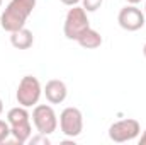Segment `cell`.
Listing matches in <instances>:
<instances>
[{"instance_id":"cell-1","label":"cell","mask_w":146,"mask_h":145,"mask_svg":"<svg viewBox=\"0 0 146 145\" xmlns=\"http://www.w3.org/2000/svg\"><path fill=\"white\" fill-rule=\"evenodd\" d=\"M36 7V0H10L0 15V26L7 33L22 29Z\"/></svg>"},{"instance_id":"cell-2","label":"cell","mask_w":146,"mask_h":145,"mask_svg":"<svg viewBox=\"0 0 146 145\" xmlns=\"http://www.w3.org/2000/svg\"><path fill=\"white\" fill-rule=\"evenodd\" d=\"M41 94H42L41 82L33 75H26L19 82V87H17V92H15V99H17V103L21 106L33 108V106H36L39 103Z\"/></svg>"},{"instance_id":"cell-3","label":"cell","mask_w":146,"mask_h":145,"mask_svg":"<svg viewBox=\"0 0 146 145\" xmlns=\"http://www.w3.org/2000/svg\"><path fill=\"white\" fill-rule=\"evenodd\" d=\"M90 28V21L87 17V10L83 7L73 5L72 9L68 10L66 17H65V24H63V33L68 39L76 41L78 36Z\"/></svg>"},{"instance_id":"cell-4","label":"cell","mask_w":146,"mask_h":145,"mask_svg":"<svg viewBox=\"0 0 146 145\" xmlns=\"http://www.w3.org/2000/svg\"><path fill=\"white\" fill-rule=\"evenodd\" d=\"M33 123L36 126L37 133L51 135L58 128V116L54 109L48 104H36L33 109Z\"/></svg>"},{"instance_id":"cell-5","label":"cell","mask_w":146,"mask_h":145,"mask_svg":"<svg viewBox=\"0 0 146 145\" xmlns=\"http://www.w3.org/2000/svg\"><path fill=\"white\" fill-rule=\"evenodd\" d=\"M141 132V126L138 123V119L134 118H126L121 121L112 123L109 128V138L115 144H124L129 140H134Z\"/></svg>"},{"instance_id":"cell-6","label":"cell","mask_w":146,"mask_h":145,"mask_svg":"<svg viewBox=\"0 0 146 145\" xmlns=\"http://www.w3.org/2000/svg\"><path fill=\"white\" fill-rule=\"evenodd\" d=\"M61 133L68 138H75L83 132V114L78 108H65L60 114Z\"/></svg>"},{"instance_id":"cell-7","label":"cell","mask_w":146,"mask_h":145,"mask_svg":"<svg viewBox=\"0 0 146 145\" xmlns=\"http://www.w3.org/2000/svg\"><path fill=\"white\" fill-rule=\"evenodd\" d=\"M146 15L145 12H141V9H138L136 5H126L124 9H121L119 15H117V22L124 31H139L145 26Z\"/></svg>"},{"instance_id":"cell-8","label":"cell","mask_w":146,"mask_h":145,"mask_svg":"<svg viewBox=\"0 0 146 145\" xmlns=\"http://www.w3.org/2000/svg\"><path fill=\"white\" fill-rule=\"evenodd\" d=\"M42 92H44L46 99H48L51 104H61V103L66 99V96H68L66 84H65L63 80H58V79L49 80V82L44 85Z\"/></svg>"},{"instance_id":"cell-9","label":"cell","mask_w":146,"mask_h":145,"mask_svg":"<svg viewBox=\"0 0 146 145\" xmlns=\"http://www.w3.org/2000/svg\"><path fill=\"white\" fill-rule=\"evenodd\" d=\"M10 43L17 50H29L34 43L33 31H29L27 28H22V29H17V31L10 33Z\"/></svg>"},{"instance_id":"cell-10","label":"cell","mask_w":146,"mask_h":145,"mask_svg":"<svg viewBox=\"0 0 146 145\" xmlns=\"http://www.w3.org/2000/svg\"><path fill=\"white\" fill-rule=\"evenodd\" d=\"M76 43H78L82 48H85V50H95V48H99V46L102 44V36H100L99 31L88 28V29H85V31L78 36Z\"/></svg>"},{"instance_id":"cell-11","label":"cell","mask_w":146,"mask_h":145,"mask_svg":"<svg viewBox=\"0 0 146 145\" xmlns=\"http://www.w3.org/2000/svg\"><path fill=\"white\" fill-rule=\"evenodd\" d=\"M7 121H9L10 126H14V125H22V123L31 121V114H29L27 108H24V106L19 104L17 108H12L7 113Z\"/></svg>"},{"instance_id":"cell-12","label":"cell","mask_w":146,"mask_h":145,"mask_svg":"<svg viewBox=\"0 0 146 145\" xmlns=\"http://www.w3.org/2000/svg\"><path fill=\"white\" fill-rule=\"evenodd\" d=\"M31 133H33L31 121L22 123V125H14V126H10V135L14 137V140H15L17 144H26V142H29Z\"/></svg>"},{"instance_id":"cell-13","label":"cell","mask_w":146,"mask_h":145,"mask_svg":"<svg viewBox=\"0 0 146 145\" xmlns=\"http://www.w3.org/2000/svg\"><path fill=\"white\" fill-rule=\"evenodd\" d=\"M104 0H82V7L87 10V12H95L97 9H100Z\"/></svg>"},{"instance_id":"cell-14","label":"cell","mask_w":146,"mask_h":145,"mask_svg":"<svg viewBox=\"0 0 146 145\" xmlns=\"http://www.w3.org/2000/svg\"><path fill=\"white\" fill-rule=\"evenodd\" d=\"M9 137H10V125L9 121L0 119V144H5Z\"/></svg>"},{"instance_id":"cell-15","label":"cell","mask_w":146,"mask_h":145,"mask_svg":"<svg viewBox=\"0 0 146 145\" xmlns=\"http://www.w3.org/2000/svg\"><path fill=\"white\" fill-rule=\"evenodd\" d=\"M29 142L34 145V144H44V145H49V138L44 135V133H37L36 137H31Z\"/></svg>"},{"instance_id":"cell-16","label":"cell","mask_w":146,"mask_h":145,"mask_svg":"<svg viewBox=\"0 0 146 145\" xmlns=\"http://www.w3.org/2000/svg\"><path fill=\"white\" fill-rule=\"evenodd\" d=\"M61 3H65V5H68V7H73V5H78L82 0H60Z\"/></svg>"},{"instance_id":"cell-17","label":"cell","mask_w":146,"mask_h":145,"mask_svg":"<svg viewBox=\"0 0 146 145\" xmlns=\"http://www.w3.org/2000/svg\"><path fill=\"white\" fill-rule=\"evenodd\" d=\"M139 145H146V130L143 132V135H141V138H139Z\"/></svg>"},{"instance_id":"cell-18","label":"cell","mask_w":146,"mask_h":145,"mask_svg":"<svg viewBox=\"0 0 146 145\" xmlns=\"http://www.w3.org/2000/svg\"><path fill=\"white\" fill-rule=\"evenodd\" d=\"M126 2H127L129 5H138V3H139L141 0H126Z\"/></svg>"},{"instance_id":"cell-19","label":"cell","mask_w":146,"mask_h":145,"mask_svg":"<svg viewBox=\"0 0 146 145\" xmlns=\"http://www.w3.org/2000/svg\"><path fill=\"white\" fill-rule=\"evenodd\" d=\"M3 113V103H2V99H0V114Z\"/></svg>"},{"instance_id":"cell-20","label":"cell","mask_w":146,"mask_h":145,"mask_svg":"<svg viewBox=\"0 0 146 145\" xmlns=\"http://www.w3.org/2000/svg\"><path fill=\"white\" fill-rule=\"evenodd\" d=\"M143 53H145V56H146V44L143 46Z\"/></svg>"},{"instance_id":"cell-21","label":"cell","mask_w":146,"mask_h":145,"mask_svg":"<svg viewBox=\"0 0 146 145\" xmlns=\"http://www.w3.org/2000/svg\"><path fill=\"white\" fill-rule=\"evenodd\" d=\"M145 15H146V3H145Z\"/></svg>"},{"instance_id":"cell-22","label":"cell","mask_w":146,"mask_h":145,"mask_svg":"<svg viewBox=\"0 0 146 145\" xmlns=\"http://www.w3.org/2000/svg\"><path fill=\"white\" fill-rule=\"evenodd\" d=\"M0 7H2V0H0Z\"/></svg>"},{"instance_id":"cell-23","label":"cell","mask_w":146,"mask_h":145,"mask_svg":"<svg viewBox=\"0 0 146 145\" xmlns=\"http://www.w3.org/2000/svg\"><path fill=\"white\" fill-rule=\"evenodd\" d=\"M0 28H2V26H0Z\"/></svg>"}]
</instances>
